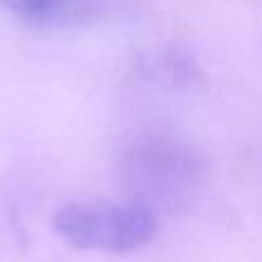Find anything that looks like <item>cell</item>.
Instances as JSON below:
<instances>
[{
    "label": "cell",
    "instance_id": "1",
    "mask_svg": "<svg viewBox=\"0 0 262 262\" xmlns=\"http://www.w3.org/2000/svg\"><path fill=\"white\" fill-rule=\"evenodd\" d=\"M118 177L127 198L152 212L177 214L195 203L205 180L200 152L168 129H140L118 152Z\"/></svg>",
    "mask_w": 262,
    "mask_h": 262
},
{
    "label": "cell",
    "instance_id": "2",
    "mask_svg": "<svg viewBox=\"0 0 262 262\" xmlns=\"http://www.w3.org/2000/svg\"><path fill=\"white\" fill-rule=\"evenodd\" d=\"M159 216L143 203L120 198H74L55 207L51 230L76 251L129 255L157 239Z\"/></svg>",
    "mask_w": 262,
    "mask_h": 262
},
{
    "label": "cell",
    "instance_id": "3",
    "mask_svg": "<svg viewBox=\"0 0 262 262\" xmlns=\"http://www.w3.org/2000/svg\"><path fill=\"white\" fill-rule=\"evenodd\" d=\"M72 0H0V7L32 28H64Z\"/></svg>",
    "mask_w": 262,
    "mask_h": 262
},
{
    "label": "cell",
    "instance_id": "4",
    "mask_svg": "<svg viewBox=\"0 0 262 262\" xmlns=\"http://www.w3.org/2000/svg\"><path fill=\"white\" fill-rule=\"evenodd\" d=\"M147 72L152 76H157L159 81H166L168 85L175 88L195 85V81L200 76V69L195 67V62L189 55L180 53V51H168V53L159 55L157 60L149 62Z\"/></svg>",
    "mask_w": 262,
    "mask_h": 262
}]
</instances>
